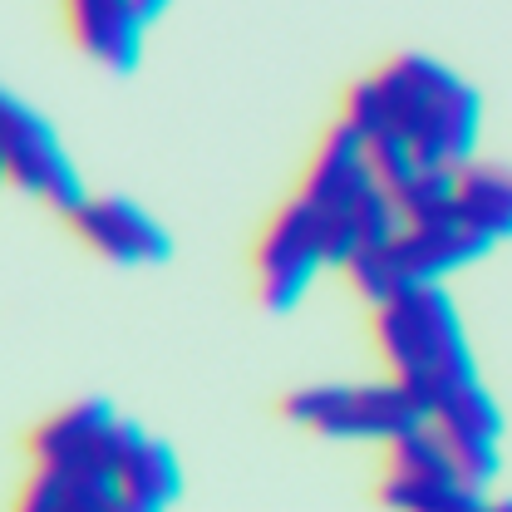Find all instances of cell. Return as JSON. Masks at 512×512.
<instances>
[{"instance_id": "obj_10", "label": "cell", "mask_w": 512, "mask_h": 512, "mask_svg": "<svg viewBox=\"0 0 512 512\" xmlns=\"http://www.w3.org/2000/svg\"><path fill=\"white\" fill-rule=\"evenodd\" d=\"M458 217L488 242L512 237V173L503 168H458Z\"/></svg>"}, {"instance_id": "obj_8", "label": "cell", "mask_w": 512, "mask_h": 512, "mask_svg": "<svg viewBox=\"0 0 512 512\" xmlns=\"http://www.w3.org/2000/svg\"><path fill=\"white\" fill-rule=\"evenodd\" d=\"M370 178L375 173H370V158H365V133L350 128L345 119H335V124L320 133L316 153H311V163L301 173V192L296 197H306L320 212L325 207H345Z\"/></svg>"}, {"instance_id": "obj_13", "label": "cell", "mask_w": 512, "mask_h": 512, "mask_svg": "<svg viewBox=\"0 0 512 512\" xmlns=\"http://www.w3.org/2000/svg\"><path fill=\"white\" fill-rule=\"evenodd\" d=\"M340 271H345V286H350L365 306H380V301L404 291V276H399V261H394V247H389V242H384V247H360L355 256L340 261Z\"/></svg>"}, {"instance_id": "obj_9", "label": "cell", "mask_w": 512, "mask_h": 512, "mask_svg": "<svg viewBox=\"0 0 512 512\" xmlns=\"http://www.w3.org/2000/svg\"><path fill=\"white\" fill-rule=\"evenodd\" d=\"M119 493H124L128 512H153V508L178 503V493H183L178 453L163 444V439H143V444L119 463Z\"/></svg>"}, {"instance_id": "obj_5", "label": "cell", "mask_w": 512, "mask_h": 512, "mask_svg": "<svg viewBox=\"0 0 512 512\" xmlns=\"http://www.w3.org/2000/svg\"><path fill=\"white\" fill-rule=\"evenodd\" d=\"M69 227L79 232V242H84L89 252L109 256V261H119V266L168 261V252H173L168 232H163L138 202H128V197H89V202L69 217Z\"/></svg>"}, {"instance_id": "obj_7", "label": "cell", "mask_w": 512, "mask_h": 512, "mask_svg": "<svg viewBox=\"0 0 512 512\" xmlns=\"http://www.w3.org/2000/svg\"><path fill=\"white\" fill-rule=\"evenodd\" d=\"M389 247H394L404 286H434L439 276L478 261L493 242L483 232H473L463 217H448V222H429V227H399V237Z\"/></svg>"}, {"instance_id": "obj_14", "label": "cell", "mask_w": 512, "mask_h": 512, "mask_svg": "<svg viewBox=\"0 0 512 512\" xmlns=\"http://www.w3.org/2000/svg\"><path fill=\"white\" fill-rule=\"evenodd\" d=\"M365 158H370V173H375V183L389 192H399L424 163H419V153H414V143H409V133L404 128H380V133H370L365 138Z\"/></svg>"}, {"instance_id": "obj_11", "label": "cell", "mask_w": 512, "mask_h": 512, "mask_svg": "<svg viewBox=\"0 0 512 512\" xmlns=\"http://www.w3.org/2000/svg\"><path fill=\"white\" fill-rule=\"evenodd\" d=\"M404 227H429L458 217V168H419L404 188L394 192Z\"/></svg>"}, {"instance_id": "obj_15", "label": "cell", "mask_w": 512, "mask_h": 512, "mask_svg": "<svg viewBox=\"0 0 512 512\" xmlns=\"http://www.w3.org/2000/svg\"><path fill=\"white\" fill-rule=\"evenodd\" d=\"M340 119H345L350 128H360L365 138L394 124L389 99H384V89H380V79H375V74H370V79H355V84L345 89V99H340Z\"/></svg>"}, {"instance_id": "obj_6", "label": "cell", "mask_w": 512, "mask_h": 512, "mask_svg": "<svg viewBox=\"0 0 512 512\" xmlns=\"http://www.w3.org/2000/svg\"><path fill=\"white\" fill-rule=\"evenodd\" d=\"M64 20H69L74 45L114 74H128L143 55L148 15L138 0H64Z\"/></svg>"}, {"instance_id": "obj_1", "label": "cell", "mask_w": 512, "mask_h": 512, "mask_svg": "<svg viewBox=\"0 0 512 512\" xmlns=\"http://www.w3.org/2000/svg\"><path fill=\"white\" fill-rule=\"evenodd\" d=\"M281 419L316 429L330 439H399L414 424L429 419V409L419 404V394L409 384H316V389H296L276 404Z\"/></svg>"}, {"instance_id": "obj_12", "label": "cell", "mask_w": 512, "mask_h": 512, "mask_svg": "<svg viewBox=\"0 0 512 512\" xmlns=\"http://www.w3.org/2000/svg\"><path fill=\"white\" fill-rule=\"evenodd\" d=\"M380 503H389V508H483L488 498L473 483H424V478L384 473Z\"/></svg>"}, {"instance_id": "obj_16", "label": "cell", "mask_w": 512, "mask_h": 512, "mask_svg": "<svg viewBox=\"0 0 512 512\" xmlns=\"http://www.w3.org/2000/svg\"><path fill=\"white\" fill-rule=\"evenodd\" d=\"M138 5H143V15L153 20V15H163V5H168V0H138Z\"/></svg>"}, {"instance_id": "obj_2", "label": "cell", "mask_w": 512, "mask_h": 512, "mask_svg": "<svg viewBox=\"0 0 512 512\" xmlns=\"http://www.w3.org/2000/svg\"><path fill=\"white\" fill-rule=\"evenodd\" d=\"M0 158H5V178L15 188L50 202L60 217H74L89 202L74 163L64 158L55 128L45 124L30 104H20L15 94L0 99Z\"/></svg>"}, {"instance_id": "obj_3", "label": "cell", "mask_w": 512, "mask_h": 512, "mask_svg": "<svg viewBox=\"0 0 512 512\" xmlns=\"http://www.w3.org/2000/svg\"><path fill=\"white\" fill-rule=\"evenodd\" d=\"M325 266V247H320V212L306 197H291L256 237L252 247V281L256 301L271 316H286L316 281Z\"/></svg>"}, {"instance_id": "obj_4", "label": "cell", "mask_w": 512, "mask_h": 512, "mask_svg": "<svg viewBox=\"0 0 512 512\" xmlns=\"http://www.w3.org/2000/svg\"><path fill=\"white\" fill-rule=\"evenodd\" d=\"M114 424H119V414H114L109 399H84V404L60 409L55 419H45L40 429H30L25 453H30L35 468H55V473L79 468V463L119 468V458H114Z\"/></svg>"}]
</instances>
